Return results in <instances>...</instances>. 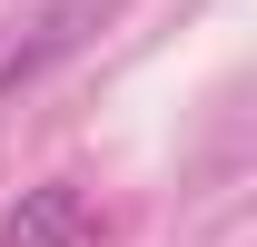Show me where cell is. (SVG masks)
Returning <instances> with one entry per match:
<instances>
[{
	"label": "cell",
	"mask_w": 257,
	"mask_h": 247,
	"mask_svg": "<svg viewBox=\"0 0 257 247\" xmlns=\"http://www.w3.org/2000/svg\"><path fill=\"white\" fill-rule=\"evenodd\" d=\"M89 237H99V208H89V188H79V178L20 188V208L0 217V247H89Z\"/></svg>",
	"instance_id": "cell-1"
},
{
	"label": "cell",
	"mask_w": 257,
	"mask_h": 247,
	"mask_svg": "<svg viewBox=\"0 0 257 247\" xmlns=\"http://www.w3.org/2000/svg\"><path fill=\"white\" fill-rule=\"evenodd\" d=\"M99 20H109V0H50V10L30 20V40H10V50H0V99L30 89V79H50V69H60Z\"/></svg>",
	"instance_id": "cell-2"
}]
</instances>
